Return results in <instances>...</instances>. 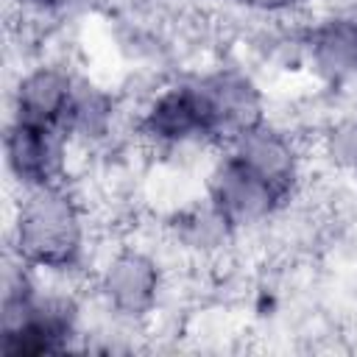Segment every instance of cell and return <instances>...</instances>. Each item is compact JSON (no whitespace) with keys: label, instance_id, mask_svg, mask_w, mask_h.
<instances>
[{"label":"cell","instance_id":"cell-1","mask_svg":"<svg viewBox=\"0 0 357 357\" xmlns=\"http://www.w3.org/2000/svg\"><path fill=\"white\" fill-rule=\"evenodd\" d=\"M89 215L78 192L61 181L22 190L8 226V254L42 276H70L86 262Z\"/></svg>","mask_w":357,"mask_h":357},{"label":"cell","instance_id":"cell-2","mask_svg":"<svg viewBox=\"0 0 357 357\" xmlns=\"http://www.w3.org/2000/svg\"><path fill=\"white\" fill-rule=\"evenodd\" d=\"M134 134L153 153L218 148L212 117L195 75L159 84L134 112Z\"/></svg>","mask_w":357,"mask_h":357},{"label":"cell","instance_id":"cell-3","mask_svg":"<svg viewBox=\"0 0 357 357\" xmlns=\"http://www.w3.org/2000/svg\"><path fill=\"white\" fill-rule=\"evenodd\" d=\"M165 293V268L142 245H117L95 273L100 307L126 326L145 324Z\"/></svg>","mask_w":357,"mask_h":357},{"label":"cell","instance_id":"cell-4","mask_svg":"<svg viewBox=\"0 0 357 357\" xmlns=\"http://www.w3.org/2000/svg\"><path fill=\"white\" fill-rule=\"evenodd\" d=\"M73 148L75 142L61 126L8 117L3 131L6 173L20 192L67 181Z\"/></svg>","mask_w":357,"mask_h":357},{"label":"cell","instance_id":"cell-5","mask_svg":"<svg viewBox=\"0 0 357 357\" xmlns=\"http://www.w3.org/2000/svg\"><path fill=\"white\" fill-rule=\"evenodd\" d=\"M204 198L243 234L257 226L271 223L284 206L287 195L273 184L234 162L229 153L218 148V156L206 167L204 176Z\"/></svg>","mask_w":357,"mask_h":357},{"label":"cell","instance_id":"cell-6","mask_svg":"<svg viewBox=\"0 0 357 357\" xmlns=\"http://www.w3.org/2000/svg\"><path fill=\"white\" fill-rule=\"evenodd\" d=\"M220 151L268 184H273L290 201L304 181V148L298 137L290 128L273 123L271 117L240 131L226 145H220Z\"/></svg>","mask_w":357,"mask_h":357},{"label":"cell","instance_id":"cell-7","mask_svg":"<svg viewBox=\"0 0 357 357\" xmlns=\"http://www.w3.org/2000/svg\"><path fill=\"white\" fill-rule=\"evenodd\" d=\"M195 81L206 100L218 148L268 117L265 92L245 67L218 64L212 70L195 73Z\"/></svg>","mask_w":357,"mask_h":357},{"label":"cell","instance_id":"cell-8","mask_svg":"<svg viewBox=\"0 0 357 357\" xmlns=\"http://www.w3.org/2000/svg\"><path fill=\"white\" fill-rule=\"evenodd\" d=\"M75 84H78V73L70 70L64 61H53V59L33 61L25 70H20L11 86L8 117L64 128V117L73 103Z\"/></svg>","mask_w":357,"mask_h":357},{"label":"cell","instance_id":"cell-9","mask_svg":"<svg viewBox=\"0 0 357 357\" xmlns=\"http://www.w3.org/2000/svg\"><path fill=\"white\" fill-rule=\"evenodd\" d=\"M117 117H120L117 98L92 78L78 75L75 95L64 117V131L70 134V139L81 148L106 145L117 128Z\"/></svg>","mask_w":357,"mask_h":357},{"label":"cell","instance_id":"cell-10","mask_svg":"<svg viewBox=\"0 0 357 357\" xmlns=\"http://www.w3.org/2000/svg\"><path fill=\"white\" fill-rule=\"evenodd\" d=\"M170 234L184 254L198 259L220 257L240 237V231L206 198L178 209L170 220Z\"/></svg>","mask_w":357,"mask_h":357},{"label":"cell","instance_id":"cell-11","mask_svg":"<svg viewBox=\"0 0 357 357\" xmlns=\"http://www.w3.org/2000/svg\"><path fill=\"white\" fill-rule=\"evenodd\" d=\"M321 153L340 176L357 181V109L332 117L321 134Z\"/></svg>","mask_w":357,"mask_h":357},{"label":"cell","instance_id":"cell-12","mask_svg":"<svg viewBox=\"0 0 357 357\" xmlns=\"http://www.w3.org/2000/svg\"><path fill=\"white\" fill-rule=\"evenodd\" d=\"M234 6H240L243 11H251V14H262V17H287L301 6V0H231Z\"/></svg>","mask_w":357,"mask_h":357},{"label":"cell","instance_id":"cell-13","mask_svg":"<svg viewBox=\"0 0 357 357\" xmlns=\"http://www.w3.org/2000/svg\"><path fill=\"white\" fill-rule=\"evenodd\" d=\"M75 0H17L20 11L31 14V17H56L61 11H67Z\"/></svg>","mask_w":357,"mask_h":357}]
</instances>
